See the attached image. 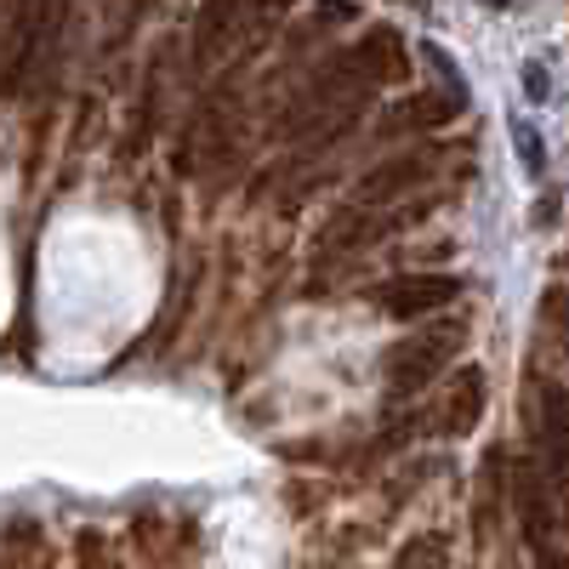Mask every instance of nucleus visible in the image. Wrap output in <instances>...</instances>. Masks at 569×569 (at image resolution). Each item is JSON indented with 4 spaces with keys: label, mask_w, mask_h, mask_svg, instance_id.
I'll use <instances>...</instances> for the list:
<instances>
[{
    "label": "nucleus",
    "mask_w": 569,
    "mask_h": 569,
    "mask_svg": "<svg viewBox=\"0 0 569 569\" xmlns=\"http://www.w3.org/2000/svg\"><path fill=\"white\" fill-rule=\"evenodd\" d=\"M461 337H467V325H456V319H445V325H416V337L393 342L388 359H382V370H388V393H393V399L421 393V388L433 382V376L461 353Z\"/></svg>",
    "instance_id": "nucleus-1"
},
{
    "label": "nucleus",
    "mask_w": 569,
    "mask_h": 569,
    "mask_svg": "<svg viewBox=\"0 0 569 569\" xmlns=\"http://www.w3.org/2000/svg\"><path fill=\"white\" fill-rule=\"evenodd\" d=\"M512 137H518V160H525V171L541 177V171H547V160H541V131H536L530 120H512Z\"/></svg>",
    "instance_id": "nucleus-11"
},
{
    "label": "nucleus",
    "mask_w": 569,
    "mask_h": 569,
    "mask_svg": "<svg viewBox=\"0 0 569 569\" xmlns=\"http://www.w3.org/2000/svg\"><path fill=\"white\" fill-rule=\"evenodd\" d=\"M536 222H558V194H547V200L536 206Z\"/></svg>",
    "instance_id": "nucleus-14"
},
{
    "label": "nucleus",
    "mask_w": 569,
    "mask_h": 569,
    "mask_svg": "<svg viewBox=\"0 0 569 569\" xmlns=\"http://www.w3.org/2000/svg\"><path fill=\"white\" fill-rule=\"evenodd\" d=\"M461 114V103H427V91H421V98L416 103H405V109H393V120L388 126H445V120H456Z\"/></svg>",
    "instance_id": "nucleus-9"
},
{
    "label": "nucleus",
    "mask_w": 569,
    "mask_h": 569,
    "mask_svg": "<svg viewBox=\"0 0 569 569\" xmlns=\"http://www.w3.org/2000/svg\"><path fill=\"white\" fill-rule=\"evenodd\" d=\"M461 297V279L456 273H416V279H388L382 284V308L393 319H421V313H439Z\"/></svg>",
    "instance_id": "nucleus-4"
},
{
    "label": "nucleus",
    "mask_w": 569,
    "mask_h": 569,
    "mask_svg": "<svg viewBox=\"0 0 569 569\" xmlns=\"http://www.w3.org/2000/svg\"><path fill=\"white\" fill-rule=\"evenodd\" d=\"M479 416H485V370L479 365H461V382L450 388L439 427H445V433H472Z\"/></svg>",
    "instance_id": "nucleus-7"
},
{
    "label": "nucleus",
    "mask_w": 569,
    "mask_h": 569,
    "mask_svg": "<svg viewBox=\"0 0 569 569\" xmlns=\"http://www.w3.org/2000/svg\"><path fill=\"white\" fill-rule=\"evenodd\" d=\"M348 58L365 69V80H370V86L399 80V74H405V63H410V58H405V40H399V29H388V23H382V29H370L359 46H348Z\"/></svg>",
    "instance_id": "nucleus-6"
},
{
    "label": "nucleus",
    "mask_w": 569,
    "mask_h": 569,
    "mask_svg": "<svg viewBox=\"0 0 569 569\" xmlns=\"http://www.w3.org/2000/svg\"><path fill=\"white\" fill-rule=\"evenodd\" d=\"M246 29L257 34V7L251 0H206L200 18H194V63L211 69Z\"/></svg>",
    "instance_id": "nucleus-2"
},
{
    "label": "nucleus",
    "mask_w": 569,
    "mask_h": 569,
    "mask_svg": "<svg viewBox=\"0 0 569 569\" xmlns=\"http://www.w3.org/2000/svg\"><path fill=\"white\" fill-rule=\"evenodd\" d=\"M421 177H427V154H399V160H388V166L365 171L359 188H353V200H359V206H388V200L410 194Z\"/></svg>",
    "instance_id": "nucleus-5"
},
{
    "label": "nucleus",
    "mask_w": 569,
    "mask_h": 569,
    "mask_svg": "<svg viewBox=\"0 0 569 569\" xmlns=\"http://www.w3.org/2000/svg\"><path fill=\"white\" fill-rule=\"evenodd\" d=\"M399 569H450L445 541H439V536H416V541L399 552Z\"/></svg>",
    "instance_id": "nucleus-10"
},
{
    "label": "nucleus",
    "mask_w": 569,
    "mask_h": 569,
    "mask_svg": "<svg viewBox=\"0 0 569 569\" xmlns=\"http://www.w3.org/2000/svg\"><path fill=\"white\" fill-rule=\"evenodd\" d=\"M525 91H530L536 103H547V69H541V63H530V69H525Z\"/></svg>",
    "instance_id": "nucleus-13"
},
{
    "label": "nucleus",
    "mask_w": 569,
    "mask_h": 569,
    "mask_svg": "<svg viewBox=\"0 0 569 569\" xmlns=\"http://www.w3.org/2000/svg\"><path fill=\"white\" fill-rule=\"evenodd\" d=\"M421 58H427V69H433V74L445 80V98L467 109V74H461V69L445 58V46H439V40H421Z\"/></svg>",
    "instance_id": "nucleus-8"
},
{
    "label": "nucleus",
    "mask_w": 569,
    "mask_h": 569,
    "mask_svg": "<svg viewBox=\"0 0 569 569\" xmlns=\"http://www.w3.org/2000/svg\"><path fill=\"white\" fill-rule=\"evenodd\" d=\"M512 507H518V525H525L530 547H552L558 507H552V485H547L541 461H518L512 467Z\"/></svg>",
    "instance_id": "nucleus-3"
},
{
    "label": "nucleus",
    "mask_w": 569,
    "mask_h": 569,
    "mask_svg": "<svg viewBox=\"0 0 569 569\" xmlns=\"http://www.w3.org/2000/svg\"><path fill=\"white\" fill-rule=\"evenodd\" d=\"M541 313L558 325V342H563V353H569V291H547V297H541Z\"/></svg>",
    "instance_id": "nucleus-12"
}]
</instances>
